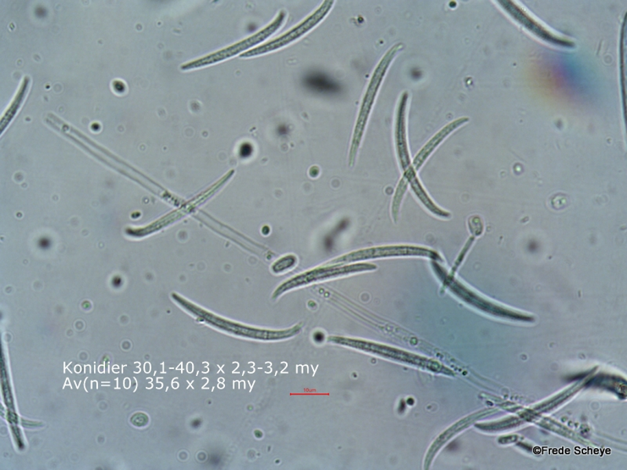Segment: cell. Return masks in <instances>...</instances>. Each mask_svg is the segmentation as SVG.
<instances>
[{"instance_id": "obj_9", "label": "cell", "mask_w": 627, "mask_h": 470, "mask_svg": "<svg viewBox=\"0 0 627 470\" xmlns=\"http://www.w3.org/2000/svg\"><path fill=\"white\" fill-rule=\"evenodd\" d=\"M252 152V146L250 143H244L241 145L239 149L240 156L241 157H248Z\"/></svg>"}, {"instance_id": "obj_1", "label": "cell", "mask_w": 627, "mask_h": 470, "mask_svg": "<svg viewBox=\"0 0 627 470\" xmlns=\"http://www.w3.org/2000/svg\"><path fill=\"white\" fill-rule=\"evenodd\" d=\"M285 18H287V14H285V11L283 10L270 25H268L260 32H258L254 36L245 38V40L236 43L227 48L221 49V51L209 54L206 57L182 64L180 66V69L182 71H188L200 69L206 67V66L208 65L223 62V60L236 56V55L244 52L246 49L255 47L257 44L266 40L267 38L270 37L282 27Z\"/></svg>"}, {"instance_id": "obj_4", "label": "cell", "mask_w": 627, "mask_h": 470, "mask_svg": "<svg viewBox=\"0 0 627 470\" xmlns=\"http://www.w3.org/2000/svg\"><path fill=\"white\" fill-rule=\"evenodd\" d=\"M431 252L423 250L421 248L414 247H385L370 248V250H363L351 255L344 257L338 259V262L353 261L355 259H365L377 257L394 256V255H421L431 256Z\"/></svg>"}, {"instance_id": "obj_5", "label": "cell", "mask_w": 627, "mask_h": 470, "mask_svg": "<svg viewBox=\"0 0 627 470\" xmlns=\"http://www.w3.org/2000/svg\"><path fill=\"white\" fill-rule=\"evenodd\" d=\"M407 99H408V95L405 93L400 99L395 132L399 162L401 167L405 170L412 167L406 143L405 109Z\"/></svg>"}, {"instance_id": "obj_3", "label": "cell", "mask_w": 627, "mask_h": 470, "mask_svg": "<svg viewBox=\"0 0 627 470\" xmlns=\"http://www.w3.org/2000/svg\"><path fill=\"white\" fill-rule=\"evenodd\" d=\"M333 3V1H324L320 5V8L315 11V12L309 16H307L305 20L293 27L292 30L285 32L282 36L274 38V40L271 42L241 54L240 58H249L260 56V55L262 54L277 51V49L287 46L291 43L298 40L299 38L303 36L307 32L311 30L314 27H316L318 24L320 23V21L324 19V16L329 13L330 9L332 8Z\"/></svg>"}, {"instance_id": "obj_11", "label": "cell", "mask_w": 627, "mask_h": 470, "mask_svg": "<svg viewBox=\"0 0 627 470\" xmlns=\"http://www.w3.org/2000/svg\"><path fill=\"white\" fill-rule=\"evenodd\" d=\"M314 338H315V340L317 342H322L324 339V336L321 333H317L315 334V336H314Z\"/></svg>"}, {"instance_id": "obj_6", "label": "cell", "mask_w": 627, "mask_h": 470, "mask_svg": "<svg viewBox=\"0 0 627 470\" xmlns=\"http://www.w3.org/2000/svg\"><path fill=\"white\" fill-rule=\"evenodd\" d=\"M469 120V119H460L456 120L451 123L448 126L444 127V128L438 132V134L434 136L432 139L429 141L427 145L422 149L419 154H417V156L414 159V167L416 169H419L423 162L425 161L427 158L430 156V154L434 150L440 143H441L445 137L451 134L454 130L458 128L460 125L463 124Z\"/></svg>"}, {"instance_id": "obj_2", "label": "cell", "mask_w": 627, "mask_h": 470, "mask_svg": "<svg viewBox=\"0 0 627 470\" xmlns=\"http://www.w3.org/2000/svg\"><path fill=\"white\" fill-rule=\"evenodd\" d=\"M401 44H396L395 46L390 48L388 52L384 55L381 62L377 65V68L372 77V80L368 85L367 92L364 99H363L359 119L354 132L353 140L350 152L351 164L355 161L357 149H359L363 132H364L368 115H370L371 108L375 99L379 86L381 84L383 76L389 67L390 62H392L396 54L399 51Z\"/></svg>"}, {"instance_id": "obj_7", "label": "cell", "mask_w": 627, "mask_h": 470, "mask_svg": "<svg viewBox=\"0 0 627 470\" xmlns=\"http://www.w3.org/2000/svg\"><path fill=\"white\" fill-rule=\"evenodd\" d=\"M30 81L31 80L29 76L24 77L18 92L15 94L12 102L10 104L9 107L5 110V113L2 116L1 123H0V128H1L2 134H3L4 130L7 129L11 124V121H13L16 115L18 114L22 104H23L27 92H29Z\"/></svg>"}, {"instance_id": "obj_10", "label": "cell", "mask_w": 627, "mask_h": 470, "mask_svg": "<svg viewBox=\"0 0 627 470\" xmlns=\"http://www.w3.org/2000/svg\"><path fill=\"white\" fill-rule=\"evenodd\" d=\"M278 131L280 135L287 134V126L283 125L279 127Z\"/></svg>"}, {"instance_id": "obj_8", "label": "cell", "mask_w": 627, "mask_h": 470, "mask_svg": "<svg viewBox=\"0 0 627 470\" xmlns=\"http://www.w3.org/2000/svg\"><path fill=\"white\" fill-rule=\"evenodd\" d=\"M305 84L310 89L318 92H329L335 91V86L331 81L321 74H312L305 79Z\"/></svg>"}]
</instances>
